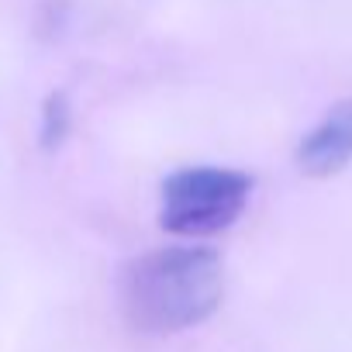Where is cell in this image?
Masks as SVG:
<instances>
[{"label":"cell","mask_w":352,"mask_h":352,"mask_svg":"<svg viewBox=\"0 0 352 352\" xmlns=\"http://www.w3.org/2000/svg\"><path fill=\"white\" fill-rule=\"evenodd\" d=\"M69 131V104H66V94H52L42 107V145L45 148H56Z\"/></svg>","instance_id":"4"},{"label":"cell","mask_w":352,"mask_h":352,"mask_svg":"<svg viewBox=\"0 0 352 352\" xmlns=\"http://www.w3.org/2000/svg\"><path fill=\"white\" fill-rule=\"evenodd\" d=\"M352 162V97L335 104L297 145V166L307 176H335Z\"/></svg>","instance_id":"3"},{"label":"cell","mask_w":352,"mask_h":352,"mask_svg":"<svg viewBox=\"0 0 352 352\" xmlns=\"http://www.w3.org/2000/svg\"><path fill=\"white\" fill-rule=\"evenodd\" d=\"M121 311L138 331H184L208 321L225 297V266L214 249H159L131 259L118 283Z\"/></svg>","instance_id":"1"},{"label":"cell","mask_w":352,"mask_h":352,"mask_svg":"<svg viewBox=\"0 0 352 352\" xmlns=\"http://www.w3.org/2000/svg\"><path fill=\"white\" fill-rule=\"evenodd\" d=\"M252 194V176L221 166H190L162 184L159 225L169 235L208 239L239 221Z\"/></svg>","instance_id":"2"}]
</instances>
